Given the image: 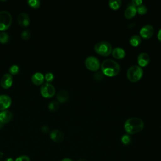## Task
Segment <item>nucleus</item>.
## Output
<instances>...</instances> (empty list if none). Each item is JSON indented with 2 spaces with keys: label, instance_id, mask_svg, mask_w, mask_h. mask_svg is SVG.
Here are the masks:
<instances>
[{
  "label": "nucleus",
  "instance_id": "f257e3e1",
  "mask_svg": "<svg viewBox=\"0 0 161 161\" xmlns=\"http://www.w3.org/2000/svg\"><path fill=\"white\" fill-rule=\"evenodd\" d=\"M143 127V121L137 117H131L127 119L124 124V128L128 134L138 133L142 131Z\"/></svg>",
  "mask_w": 161,
  "mask_h": 161
},
{
  "label": "nucleus",
  "instance_id": "f03ea898",
  "mask_svg": "<svg viewBox=\"0 0 161 161\" xmlns=\"http://www.w3.org/2000/svg\"><path fill=\"white\" fill-rule=\"evenodd\" d=\"M101 68L104 75L110 77L117 75L120 70L119 64L112 59L104 60L101 65Z\"/></svg>",
  "mask_w": 161,
  "mask_h": 161
},
{
  "label": "nucleus",
  "instance_id": "7ed1b4c3",
  "mask_svg": "<svg viewBox=\"0 0 161 161\" xmlns=\"http://www.w3.org/2000/svg\"><path fill=\"white\" fill-rule=\"evenodd\" d=\"M143 74L142 68L139 65H134L128 68L126 75L128 80L131 82H137L142 78Z\"/></svg>",
  "mask_w": 161,
  "mask_h": 161
},
{
  "label": "nucleus",
  "instance_id": "20e7f679",
  "mask_svg": "<svg viewBox=\"0 0 161 161\" xmlns=\"http://www.w3.org/2000/svg\"><path fill=\"white\" fill-rule=\"evenodd\" d=\"M95 51L103 56H108L112 52V46L107 41H100L94 45Z\"/></svg>",
  "mask_w": 161,
  "mask_h": 161
},
{
  "label": "nucleus",
  "instance_id": "39448f33",
  "mask_svg": "<svg viewBox=\"0 0 161 161\" xmlns=\"http://www.w3.org/2000/svg\"><path fill=\"white\" fill-rule=\"evenodd\" d=\"M12 16L7 11H0V30H7L11 24Z\"/></svg>",
  "mask_w": 161,
  "mask_h": 161
},
{
  "label": "nucleus",
  "instance_id": "423d86ee",
  "mask_svg": "<svg viewBox=\"0 0 161 161\" xmlns=\"http://www.w3.org/2000/svg\"><path fill=\"white\" fill-rule=\"evenodd\" d=\"M40 93L42 96L46 98L53 97L55 94V87L49 82H45L40 87Z\"/></svg>",
  "mask_w": 161,
  "mask_h": 161
},
{
  "label": "nucleus",
  "instance_id": "0eeeda50",
  "mask_svg": "<svg viewBox=\"0 0 161 161\" xmlns=\"http://www.w3.org/2000/svg\"><path fill=\"white\" fill-rule=\"evenodd\" d=\"M85 65L90 70L96 71L100 67L99 59L94 56H89L85 60Z\"/></svg>",
  "mask_w": 161,
  "mask_h": 161
},
{
  "label": "nucleus",
  "instance_id": "6e6552de",
  "mask_svg": "<svg viewBox=\"0 0 161 161\" xmlns=\"http://www.w3.org/2000/svg\"><path fill=\"white\" fill-rule=\"evenodd\" d=\"M154 32V28L152 25L150 24H147L142 26L140 31V34L142 37L143 38H150Z\"/></svg>",
  "mask_w": 161,
  "mask_h": 161
},
{
  "label": "nucleus",
  "instance_id": "1a4fd4ad",
  "mask_svg": "<svg viewBox=\"0 0 161 161\" xmlns=\"http://www.w3.org/2000/svg\"><path fill=\"white\" fill-rule=\"evenodd\" d=\"M1 86L4 89L9 88L13 84V77L11 74L6 73L4 74L1 79Z\"/></svg>",
  "mask_w": 161,
  "mask_h": 161
},
{
  "label": "nucleus",
  "instance_id": "9d476101",
  "mask_svg": "<svg viewBox=\"0 0 161 161\" xmlns=\"http://www.w3.org/2000/svg\"><path fill=\"white\" fill-rule=\"evenodd\" d=\"M11 104V98L7 94L0 95V110H6Z\"/></svg>",
  "mask_w": 161,
  "mask_h": 161
},
{
  "label": "nucleus",
  "instance_id": "9b49d317",
  "mask_svg": "<svg viewBox=\"0 0 161 161\" xmlns=\"http://www.w3.org/2000/svg\"><path fill=\"white\" fill-rule=\"evenodd\" d=\"M50 138L56 143H60L64 138V133L59 130L55 129L51 131L50 133Z\"/></svg>",
  "mask_w": 161,
  "mask_h": 161
},
{
  "label": "nucleus",
  "instance_id": "f8f14e48",
  "mask_svg": "<svg viewBox=\"0 0 161 161\" xmlns=\"http://www.w3.org/2000/svg\"><path fill=\"white\" fill-rule=\"evenodd\" d=\"M137 60L139 66H140L141 67H145L150 62L149 55L146 52H142L138 55Z\"/></svg>",
  "mask_w": 161,
  "mask_h": 161
},
{
  "label": "nucleus",
  "instance_id": "ddd939ff",
  "mask_svg": "<svg viewBox=\"0 0 161 161\" xmlns=\"http://www.w3.org/2000/svg\"><path fill=\"white\" fill-rule=\"evenodd\" d=\"M13 118L12 113L9 110H3L0 112V122L3 124L9 122Z\"/></svg>",
  "mask_w": 161,
  "mask_h": 161
},
{
  "label": "nucleus",
  "instance_id": "4468645a",
  "mask_svg": "<svg viewBox=\"0 0 161 161\" xmlns=\"http://www.w3.org/2000/svg\"><path fill=\"white\" fill-rule=\"evenodd\" d=\"M18 21L20 25H22L23 26H27L30 23V17L26 13H21L18 16Z\"/></svg>",
  "mask_w": 161,
  "mask_h": 161
},
{
  "label": "nucleus",
  "instance_id": "2eb2a0df",
  "mask_svg": "<svg viewBox=\"0 0 161 161\" xmlns=\"http://www.w3.org/2000/svg\"><path fill=\"white\" fill-rule=\"evenodd\" d=\"M45 80L44 75L39 72L34 73L31 76V81L35 85L42 84Z\"/></svg>",
  "mask_w": 161,
  "mask_h": 161
},
{
  "label": "nucleus",
  "instance_id": "dca6fc26",
  "mask_svg": "<svg viewBox=\"0 0 161 161\" xmlns=\"http://www.w3.org/2000/svg\"><path fill=\"white\" fill-rule=\"evenodd\" d=\"M136 12H137L136 7L134 6L132 4H130L126 8L124 14H125V18H126L128 19H130V18H133V16H135Z\"/></svg>",
  "mask_w": 161,
  "mask_h": 161
},
{
  "label": "nucleus",
  "instance_id": "f3484780",
  "mask_svg": "<svg viewBox=\"0 0 161 161\" xmlns=\"http://www.w3.org/2000/svg\"><path fill=\"white\" fill-rule=\"evenodd\" d=\"M112 55L113 56L117 59H121L125 57L126 52L125 50L120 47H116L112 50Z\"/></svg>",
  "mask_w": 161,
  "mask_h": 161
},
{
  "label": "nucleus",
  "instance_id": "a211bd4d",
  "mask_svg": "<svg viewBox=\"0 0 161 161\" xmlns=\"http://www.w3.org/2000/svg\"><path fill=\"white\" fill-rule=\"evenodd\" d=\"M57 99L60 103H65L69 99V93L65 89L59 91L57 94Z\"/></svg>",
  "mask_w": 161,
  "mask_h": 161
},
{
  "label": "nucleus",
  "instance_id": "6ab92c4d",
  "mask_svg": "<svg viewBox=\"0 0 161 161\" xmlns=\"http://www.w3.org/2000/svg\"><path fill=\"white\" fill-rule=\"evenodd\" d=\"M141 37L138 35H133L130 38V43L132 46L136 47L140 45L141 43Z\"/></svg>",
  "mask_w": 161,
  "mask_h": 161
},
{
  "label": "nucleus",
  "instance_id": "aec40b11",
  "mask_svg": "<svg viewBox=\"0 0 161 161\" xmlns=\"http://www.w3.org/2000/svg\"><path fill=\"white\" fill-rule=\"evenodd\" d=\"M109 5L113 9H118L121 5V0H110L109 1Z\"/></svg>",
  "mask_w": 161,
  "mask_h": 161
},
{
  "label": "nucleus",
  "instance_id": "412c9836",
  "mask_svg": "<svg viewBox=\"0 0 161 161\" xmlns=\"http://www.w3.org/2000/svg\"><path fill=\"white\" fill-rule=\"evenodd\" d=\"M59 103L57 101H52L48 104V109L51 111H56L59 108Z\"/></svg>",
  "mask_w": 161,
  "mask_h": 161
},
{
  "label": "nucleus",
  "instance_id": "4be33fe9",
  "mask_svg": "<svg viewBox=\"0 0 161 161\" xmlns=\"http://www.w3.org/2000/svg\"><path fill=\"white\" fill-rule=\"evenodd\" d=\"M27 3L28 5L33 8H38L41 4V3L39 0H28Z\"/></svg>",
  "mask_w": 161,
  "mask_h": 161
},
{
  "label": "nucleus",
  "instance_id": "5701e85b",
  "mask_svg": "<svg viewBox=\"0 0 161 161\" xmlns=\"http://www.w3.org/2000/svg\"><path fill=\"white\" fill-rule=\"evenodd\" d=\"M9 35L6 32H1L0 33V42L1 43H7L9 40Z\"/></svg>",
  "mask_w": 161,
  "mask_h": 161
},
{
  "label": "nucleus",
  "instance_id": "b1692460",
  "mask_svg": "<svg viewBox=\"0 0 161 161\" xmlns=\"http://www.w3.org/2000/svg\"><path fill=\"white\" fill-rule=\"evenodd\" d=\"M9 71L11 75H16L17 74L19 71V67L18 65L14 64L12 65L9 69Z\"/></svg>",
  "mask_w": 161,
  "mask_h": 161
},
{
  "label": "nucleus",
  "instance_id": "393cba45",
  "mask_svg": "<svg viewBox=\"0 0 161 161\" xmlns=\"http://www.w3.org/2000/svg\"><path fill=\"white\" fill-rule=\"evenodd\" d=\"M136 11L140 14H144L147 13V8L146 7V6L143 5V4H141L140 6H138L136 8Z\"/></svg>",
  "mask_w": 161,
  "mask_h": 161
},
{
  "label": "nucleus",
  "instance_id": "a878e982",
  "mask_svg": "<svg viewBox=\"0 0 161 161\" xmlns=\"http://www.w3.org/2000/svg\"><path fill=\"white\" fill-rule=\"evenodd\" d=\"M121 142L125 145H128L131 142V137L128 134H125L121 137Z\"/></svg>",
  "mask_w": 161,
  "mask_h": 161
},
{
  "label": "nucleus",
  "instance_id": "bb28decb",
  "mask_svg": "<svg viewBox=\"0 0 161 161\" xmlns=\"http://www.w3.org/2000/svg\"><path fill=\"white\" fill-rule=\"evenodd\" d=\"M30 31L29 30H23L22 32H21V38L25 40H26L30 38Z\"/></svg>",
  "mask_w": 161,
  "mask_h": 161
},
{
  "label": "nucleus",
  "instance_id": "cd10ccee",
  "mask_svg": "<svg viewBox=\"0 0 161 161\" xmlns=\"http://www.w3.org/2000/svg\"><path fill=\"white\" fill-rule=\"evenodd\" d=\"M45 77V79L46 80L47 82H52L53 79H54V75L52 72H47L45 74V75H44Z\"/></svg>",
  "mask_w": 161,
  "mask_h": 161
},
{
  "label": "nucleus",
  "instance_id": "c85d7f7f",
  "mask_svg": "<svg viewBox=\"0 0 161 161\" xmlns=\"http://www.w3.org/2000/svg\"><path fill=\"white\" fill-rule=\"evenodd\" d=\"M94 77L97 80H101L104 77V74L101 72H97L94 75Z\"/></svg>",
  "mask_w": 161,
  "mask_h": 161
},
{
  "label": "nucleus",
  "instance_id": "c756f323",
  "mask_svg": "<svg viewBox=\"0 0 161 161\" xmlns=\"http://www.w3.org/2000/svg\"><path fill=\"white\" fill-rule=\"evenodd\" d=\"M15 161H30V158L27 155H21L17 157Z\"/></svg>",
  "mask_w": 161,
  "mask_h": 161
},
{
  "label": "nucleus",
  "instance_id": "7c9ffc66",
  "mask_svg": "<svg viewBox=\"0 0 161 161\" xmlns=\"http://www.w3.org/2000/svg\"><path fill=\"white\" fill-rule=\"evenodd\" d=\"M142 3H143V1L142 0H133L131 1V4L135 7H136V6L138 7V6L142 4Z\"/></svg>",
  "mask_w": 161,
  "mask_h": 161
},
{
  "label": "nucleus",
  "instance_id": "2f4dec72",
  "mask_svg": "<svg viewBox=\"0 0 161 161\" xmlns=\"http://www.w3.org/2000/svg\"><path fill=\"white\" fill-rule=\"evenodd\" d=\"M42 130L43 132L44 133H47L49 131V128L47 126V125H43L42 127Z\"/></svg>",
  "mask_w": 161,
  "mask_h": 161
},
{
  "label": "nucleus",
  "instance_id": "473e14b6",
  "mask_svg": "<svg viewBox=\"0 0 161 161\" xmlns=\"http://www.w3.org/2000/svg\"><path fill=\"white\" fill-rule=\"evenodd\" d=\"M157 38L161 42V28L158 30V33H157Z\"/></svg>",
  "mask_w": 161,
  "mask_h": 161
},
{
  "label": "nucleus",
  "instance_id": "72a5a7b5",
  "mask_svg": "<svg viewBox=\"0 0 161 161\" xmlns=\"http://www.w3.org/2000/svg\"><path fill=\"white\" fill-rule=\"evenodd\" d=\"M60 161H73L72 159H70V158H64L62 160H61Z\"/></svg>",
  "mask_w": 161,
  "mask_h": 161
},
{
  "label": "nucleus",
  "instance_id": "f704fd0d",
  "mask_svg": "<svg viewBox=\"0 0 161 161\" xmlns=\"http://www.w3.org/2000/svg\"><path fill=\"white\" fill-rule=\"evenodd\" d=\"M4 161H14V160L12 158H7Z\"/></svg>",
  "mask_w": 161,
  "mask_h": 161
},
{
  "label": "nucleus",
  "instance_id": "c9c22d12",
  "mask_svg": "<svg viewBox=\"0 0 161 161\" xmlns=\"http://www.w3.org/2000/svg\"><path fill=\"white\" fill-rule=\"evenodd\" d=\"M77 161H86L84 158H80V159H79Z\"/></svg>",
  "mask_w": 161,
  "mask_h": 161
},
{
  "label": "nucleus",
  "instance_id": "e433bc0d",
  "mask_svg": "<svg viewBox=\"0 0 161 161\" xmlns=\"http://www.w3.org/2000/svg\"><path fill=\"white\" fill-rule=\"evenodd\" d=\"M3 152H0V158H1L2 157H3Z\"/></svg>",
  "mask_w": 161,
  "mask_h": 161
},
{
  "label": "nucleus",
  "instance_id": "4c0bfd02",
  "mask_svg": "<svg viewBox=\"0 0 161 161\" xmlns=\"http://www.w3.org/2000/svg\"><path fill=\"white\" fill-rule=\"evenodd\" d=\"M3 124L2 123H1V122H0V129L3 127Z\"/></svg>",
  "mask_w": 161,
  "mask_h": 161
},
{
  "label": "nucleus",
  "instance_id": "58836bf2",
  "mask_svg": "<svg viewBox=\"0 0 161 161\" xmlns=\"http://www.w3.org/2000/svg\"><path fill=\"white\" fill-rule=\"evenodd\" d=\"M0 161H1V160H0Z\"/></svg>",
  "mask_w": 161,
  "mask_h": 161
}]
</instances>
